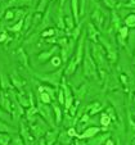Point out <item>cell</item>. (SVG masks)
Wrapping results in <instances>:
<instances>
[{
	"label": "cell",
	"mask_w": 135,
	"mask_h": 145,
	"mask_svg": "<svg viewBox=\"0 0 135 145\" xmlns=\"http://www.w3.org/2000/svg\"><path fill=\"white\" fill-rule=\"evenodd\" d=\"M83 71L88 78H93L95 81H99V74H98V67L91 57L90 49H89L88 41H85V53L83 58Z\"/></svg>",
	"instance_id": "1"
},
{
	"label": "cell",
	"mask_w": 135,
	"mask_h": 145,
	"mask_svg": "<svg viewBox=\"0 0 135 145\" xmlns=\"http://www.w3.org/2000/svg\"><path fill=\"white\" fill-rule=\"evenodd\" d=\"M63 68H59L58 71L50 72L47 74H36V78L40 80L41 82H45L48 85H52L54 88H59L61 86L62 78H63Z\"/></svg>",
	"instance_id": "2"
},
{
	"label": "cell",
	"mask_w": 135,
	"mask_h": 145,
	"mask_svg": "<svg viewBox=\"0 0 135 145\" xmlns=\"http://www.w3.org/2000/svg\"><path fill=\"white\" fill-rule=\"evenodd\" d=\"M39 108V114L45 120V122L50 126V129H57V123H55V118H54V112H53V108L50 107V104H45V103H39L37 104Z\"/></svg>",
	"instance_id": "3"
},
{
	"label": "cell",
	"mask_w": 135,
	"mask_h": 145,
	"mask_svg": "<svg viewBox=\"0 0 135 145\" xmlns=\"http://www.w3.org/2000/svg\"><path fill=\"white\" fill-rule=\"evenodd\" d=\"M59 88L63 90L64 93V109H66V112L69 109V107L72 105V103H73L75 100V95H73V91H72V89L69 88V85L66 82V80H64V77L62 78V82H61V86Z\"/></svg>",
	"instance_id": "4"
},
{
	"label": "cell",
	"mask_w": 135,
	"mask_h": 145,
	"mask_svg": "<svg viewBox=\"0 0 135 145\" xmlns=\"http://www.w3.org/2000/svg\"><path fill=\"white\" fill-rule=\"evenodd\" d=\"M61 50V48L58 46L57 44L55 45H53L52 48H50L49 50H43L40 54L37 55V63L39 64H44V63H47L48 60H50L54 55H57V53Z\"/></svg>",
	"instance_id": "5"
},
{
	"label": "cell",
	"mask_w": 135,
	"mask_h": 145,
	"mask_svg": "<svg viewBox=\"0 0 135 145\" xmlns=\"http://www.w3.org/2000/svg\"><path fill=\"white\" fill-rule=\"evenodd\" d=\"M19 127H21V130H19V135L22 136L25 144H36V142H37V140L35 139V136H33L32 132H31L30 126H26V123L23 122V121L19 123Z\"/></svg>",
	"instance_id": "6"
},
{
	"label": "cell",
	"mask_w": 135,
	"mask_h": 145,
	"mask_svg": "<svg viewBox=\"0 0 135 145\" xmlns=\"http://www.w3.org/2000/svg\"><path fill=\"white\" fill-rule=\"evenodd\" d=\"M91 22L95 25V27L98 28V30L102 31L103 25H104V22H106V16L100 8H96L95 10L91 13Z\"/></svg>",
	"instance_id": "7"
},
{
	"label": "cell",
	"mask_w": 135,
	"mask_h": 145,
	"mask_svg": "<svg viewBox=\"0 0 135 145\" xmlns=\"http://www.w3.org/2000/svg\"><path fill=\"white\" fill-rule=\"evenodd\" d=\"M84 53H85V36H84V33H81V37L79 39V44H77V48H76V53L73 54L77 66H80L83 63Z\"/></svg>",
	"instance_id": "8"
},
{
	"label": "cell",
	"mask_w": 135,
	"mask_h": 145,
	"mask_svg": "<svg viewBox=\"0 0 135 145\" xmlns=\"http://www.w3.org/2000/svg\"><path fill=\"white\" fill-rule=\"evenodd\" d=\"M86 33H88V37L91 42H98L99 41V36L102 35L100 31L95 27L93 22H89L88 26H86Z\"/></svg>",
	"instance_id": "9"
},
{
	"label": "cell",
	"mask_w": 135,
	"mask_h": 145,
	"mask_svg": "<svg viewBox=\"0 0 135 145\" xmlns=\"http://www.w3.org/2000/svg\"><path fill=\"white\" fill-rule=\"evenodd\" d=\"M102 130L103 129H100V127H98V126H89V127H86V129L84 130L83 134H77L76 137H77V139L88 140V139H90V137L95 136L96 134H99Z\"/></svg>",
	"instance_id": "10"
},
{
	"label": "cell",
	"mask_w": 135,
	"mask_h": 145,
	"mask_svg": "<svg viewBox=\"0 0 135 145\" xmlns=\"http://www.w3.org/2000/svg\"><path fill=\"white\" fill-rule=\"evenodd\" d=\"M0 107L3 108L7 113L12 114V100L4 90L0 91Z\"/></svg>",
	"instance_id": "11"
},
{
	"label": "cell",
	"mask_w": 135,
	"mask_h": 145,
	"mask_svg": "<svg viewBox=\"0 0 135 145\" xmlns=\"http://www.w3.org/2000/svg\"><path fill=\"white\" fill-rule=\"evenodd\" d=\"M120 27H121V18L117 14L116 9H111V22H109V28L113 30V32H119Z\"/></svg>",
	"instance_id": "12"
},
{
	"label": "cell",
	"mask_w": 135,
	"mask_h": 145,
	"mask_svg": "<svg viewBox=\"0 0 135 145\" xmlns=\"http://www.w3.org/2000/svg\"><path fill=\"white\" fill-rule=\"evenodd\" d=\"M103 108H104L103 103H100V101H93L91 104H89L88 107L85 108L84 112L88 113V114L91 117V116H95V114H98V113H100L103 110Z\"/></svg>",
	"instance_id": "13"
},
{
	"label": "cell",
	"mask_w": 135,
	"mask_h": 145,
	"mask_svg": "<svg viewBox=\"0 0 135 145\" xmlns=\"http://www.w3.org/2000/svg\"><path fill=\"white\" fill-rule=\"evenodd\" d=\"M112 135H111L109 131H106L104 134H100L98 135L96 134L95 136L90 137V139H88L86 141H88V144H91V145H96V144H104V141L108 139V137H111Z\"/></svg>",
	"instance_id": "14"
},
{
	"label": "cell",
	"mask_w": 135,
	"mask_h": 145,
	"mask_svg": "<svg viewBox=\"0 0 135 145\" xmlns=\"http://www.w3.org/2000/svg\"><path fill=\"white\" fill-rule=\"evenodd\" d=\"M10 82H12V85H13L14 89H17L18 91H22L23 90V86H25L26 82L23 81L21 77H19L18 73H16V71H13V73L10 74Z\"/></svg>",
	"instance_id": "15"
},
{
	"label": "cell",
	"mask_w": 135,
	"mask_h": 145,
	"mask_svg": "<svg viewBox=\"0 0 135 145\" xmlns=\"http://www.w3.org/2000/svg\"><path fill=\"white\" fill-rule=\"evenodd\" d=\"M0 88L4 91H7V90L9 91L13 88V85H12V82H10V77L3 71L0 72Z\"/></svg>",
	"instance_id": "16"
},
{
	"label": "cell",
	"mask_w": 135,
	"mask_h": 145,
	"mask_svg": "<svg viewBox=\"0 0 135 145\" xmlns=\"http://www.w3.org/2000/svg\"><path fill=\"white\" fill-rule=\"evenodd\" d=\"M64 25H66V35L68 36L69 33H71V31L75 28V26H76V22H75V18H73V14H72V12H69L68 14H66L64 16Z\"/></svg>",
	"instance_id": "17"
},
{
	"label": "cell",
	"mask_w": 135,
	"mask_h": 145,
	"mask_svg": "<svg viewBox=\"0 0 135 145\" xmlns=\"http://www.w3.org/2000/svg\"><path fill=\"white\" fill-rule=\"evenodd\" d=\"M127 130H129V137L130 140L135 139V121L132 118V114L127 107Z\"/></svg>",
	"instance_id": "18"
},
{
	"label": "cell",
	"mask_w": 135,
	"mask_h": 145,
	"mask_svg": "<svg viewBox=\"0 0 135 145\" xmlns=\"http://www.w3.org/2000/svg\"><path fill=\"white\" fill-rule=\"evenodd\" d=\"M58 134H59V130L57 129H52V130H48V132L45 134L44 139H45V142L48 145H52V144H55L57 142V139H58Z\"/></svg>",
	"instance_id": "19"
},
{
	"label": "cell",
	"mask_w": 135,
	"mask_h": 145,
	"mask_svg": "<svg viewBox=\"0 0 135 145\" xmlns=\"http://www.w3.org/2000/svg\"><path fill=\"white\" fill-rule=\"evenodd\" d=\"M77 63L76 60H75V57L72 55L71 58H69V60L67 62V66L64 67V71H63V74L64 76H72V74L76 72V68H77Z\"/></svg>",
	"instance_id": "20"
},
{
	"label": "cell",
	"mask_w": 135,
	"mask_h": 145,
	"mask_svg": "<svg viewBox=\"0 0 135 145\" xmlns=\"http://www.w3.org/2000/svg\"><path fill=\"white\" fill-rule=\"evenodd\" d=\"M17 59L23 67H26L27 69H30V62H28V57H27V53L23 50V48H18L17 50Z\"/></svg>",
	"instance_id": "21"
},
{
	"label": "cell",
	"mask_w": 135,
	"mask_h": 145,
	"mask_svg": "<svg viewBox=\"0 0 135 145\" xmlns=\"http://www.w3.org/2000/svg\"><path fill=\"white\" fill-rule=\"evenodd\" d=\"M31 4V0H8V3L5 4L7 8H22V7H27Z\"/></svg>",
	"instance_id": "22"
},
{
	"label": "cell",
	"mask_w": 135,
	"mask_h": 145,
	"mask_svg": "<svg viewBox=\"0 0 135 145\" xmlns=\"http://www.w3.org/2000/svg\"><path fill=\"white\" fill-rule=\"evenodd\" d=\"M73 137L69 136L68 132H67V130H63V131H61L59 134H58V139H57V142H59V144H72L73 142Z\"/></svg>",
	"instance_id": "23"
},
{
	"label": "cell",
	"mask_w": 135,
	"mask_h": 145,
	"mask_svg": "<svg viewBox=\"0 0 135 145\" xmlns=\"http://www.w3.org/2000/svg\"><path fill=\"white\" fill-rule=\"evenodd\" d=\"M52 108H53V112H54L55 123H57V126H58V125L62 123V118H63V113H62L61 105L57 104V103H52Z\"/></svg>",
	"instance_id": "24"
},
{
	"label": "cell",
	"mask_w": 135,
	"mask_h": 145,
	"mask_svg": "<svg viewBox=\"0 0 135 145\" xmlns=\"http://www.w3.org/2000/svg\"><path fill=\"white\" fill-rule=\"evenodd\" d=\"M71 9L72 14H73L75 22L76 25L80 22V8H79V0H71Z\"/></svg>",
	"instance_id": "25"
},
{
	"label": "cell",
	"mask_w": 135,
	"mask_h": 145,
	"mask_svg": "<svg viewBox=\"0 0 135 145\" xmlns=\"http://www.w3.org/2000/svg\"><path fill=\"white\" fill-rule=\"evenodd\" d=\"M81 33H83V22L80 21V22L75 26V28L71 31V33H69L68 36L71 39H73L75 41H77V40H79V37L81 36Z\"/></svg>",
	"instance_id": "26"
},
{
	"label": "cell",
	"mask_w": 135,
	"mask_h": 145,
	"mask_svg": "<svg viewBox=\"0 0 135 145\" xmlns=\"http://www.w3.org/2000/svg\"><path fill=\"white\" fill-rule=\"evenodd\" d=\"M17 99H18L19 104L22 105L23 108H28L30 107V101H28V95H26L25 91H18L17 93Z\"/></svg>",
	"instance_id": "27"
},
{
	"label": "cell",
	"mask_w": 135,
	"mask_h": 145,
	"mask_svg": "<svg viewBox=\"0 0 135 145\" xmlns=\"http://www.w3.org/2000/svg\"><path fill=\"white\" fill-rule=\"evenodd\" d=\"M86 93H88V85H86V84H83V85L79 86V88L76 89V91H75V99L83 100V99L85 98Z\"/></svg>",
	"instance_id": "28"
},
{
	"label": "cell",
	"mask_w": 135,
	"mask_h": 145,
	"mask_svg": "<svg viewBox=\"0 0 135 145\" xmlns=\"http://www.w3.org/2000/svg\"><path fill=\"white\" fill-rule=\"evenodd\" d=\"M99 125L103 126L104 129H108V127L112 125V120L109 118V116L106 112H100V118H99Z\"/></svg>",
	"instance_id": "29"
},
{
	"label": "cell",
	"mask_w": 135,
	"mask_h": 145,
	"mask_svg": "<svg viewBox=\"0 0 135 145\" xmlns=\"http://www.w3.org/2000/svg\"><path fill=\"white\" fill-rule=\"evenodd\" d=\"M23 23H25V18L19 19L18 22H16L13 26H10V27L8 28V31H10L12 33H19L23 30Z\"/></svg>",
	"instance_id": "30"
},
{
	"label": "cell",
	"mask_w": 135,
	"mask_h": 145,
	"mask_svg": "<svg viewBox=\"0 0 135 145\" xmlns=\"http://www.w3.org/2000/svg\"><path fill=\"white\" fill-rule=\"evenodd\" d=\"M39 90V100L41 101V103H45V104H52V98L50 95L47 93V91L41 90V89H37Z\"/></svg>",
	"instance_id": "31"
},
{
	"label": "cell",
	"mask_w": 135,
	"mask_h": 145,
	"mask_svg": "<svg viewBox=\"0 0 135 145\" xmlns=\"http://www.w3.org/2000/svg\"><path fill=\"white\" fill-rule=\"evenodd\" d=\"M124 23L126 27L129 28H135V13H130L125 17Z\"/></svg>",
	"instance_id": "32"
},
{
	"label": "cell",
	"mask_w": 135,
	"mask_h": 145,
	"mask_svg": "<svg viewBox=\"0 0 135 145\" xmlns=\"http://www.w3.org/2000/svg\"><path fill=\"white\" fill-rule=\"evenodd\" d=\"M39 114V108L37 105H32V107H28L26 108V112H25V116L27 120H30V118H32L33 116Z\"/></svg>",
	"instance_id": "33"
},
{
	"label": "cell",
	"mask_w": 135,
	"mask_h": 145,
	"mask_svg": "<svg viewBox=\"0 0 135 145\" xmlns=\"http://www.w3.org/2000/svg\"><path fill=\"white\" fill-rule=\"evenodd\" d=\"M106 113L109 116L112 122H117V113H116V109L113 105H108V107L106 108Z\"/></svg>",
	"instance_id": "34"
},
{
	"label": "cell",
	"mask_w": 135,
	"mask_h": 145,
	"mask_svg": "<svg viewBox=\"0 0 135 145\" xmlns=\"http://www.w3.org/2000/svg\"><path fill=\"white\" fill-rule=\"evenodd\" d=\"M49 1L50 0H40L37 4V7H36V12H39V13H44L45 10H47V8L49 7Z\"/></svg>",
	"instance_id": "35"
},
{
	"label": "cell",
	"mask_w": 135,
	"mask_h": 145,
	"mask_svg": "<svg viewBox=\"0 0 135 145\" xmlns=\"http://www.w3.org/2000/svg\"><path fill=\"white\" fill-rule=\"evenodd\" d=\"M14 14H16V9L8 8L4 13V21L5 22H10V21H14Z\"/></svg>",
	"instance_id": "36"
},
{
	"label": "cell",
	"mask_w": 135,
	"mask_h": 145,
	"mask_svg": "<svg viewBox=\"0 0 135 145\" xmlns=\"http://www.w3.org/2000/svg\"><path fill=\"white\" fill-rule=\"evenodd\" d=\"M12 137L8 135V132H0V145H8L10 144Z\"/></svg>",
	"instance_id": "37"
},
{
	"label": "cell",
	"mask_w": 135,
	"mask_h": 145,
	"mask_svg": "<svg viewBox=\"0 0 135 145\" xmlns=\"http://www.w3.org/2000/svg\"><path fill=\"white\" fill-rule=\"evenodd\" d=\"M32 25V14H27L25 17V23H23V30L22 31H28Z\"/></svg>",
	"instance_id": "38"
},
{
	"label": "cell",
	"mask_w": 135,
	"mask_h": 145,
	"mask_svg": "<svg viewBox=\"0 0 135 145\" xmlns=\"http://www.w3.org/2000/svg\"><path fill=\"white\" fill-rule=\"evenodd\" d=\"M55 32H57V28H47V30L41 31V37H52V36H55Z\"/></svg>",
	"instance_id": "39"
},
{
	"label": "cell",
	"mask_w": 135,
	"mask_h": 145,
	"mask_svg": "<svg viewBox=\"0 0 135 145\" xmlns=\"http://www.w3.org/2000/svg\"><path fill=\"white\" fill-rule=\"evenodd\" d=\"M129 30H130V28L126 27V26H121V27H120V30H119V32H117V35L121 36L122 39H125V40H126V39L129 37V32H130Z\"/></svg>",
	"instance_id": "40"
},
{
	"label": "cell",
	"mask_w": 135,
	"mask_h": 145,
	"mask_svg": "<svg viewBox=\"0 0 135 145\" xmlns=\"http://www.w3.org/2000/svg\"><path fill=\"white\" fill-rule=\"evenodd\" d=\"M0 132H16V130L0 120Z\"/></svg>",
	"instance_id": "41"
},
{
	"label": "cell",
	"mask_w": 135,
	"mask_h": 145,
	"mask_svg": "<svg viewBox=\"0 0 135 145\" xmlns=\"http://www.w3.org/2000/svg\"><path fill=\"white\" fill-rule=\"evenodd\" d=\"M57 99H58V104L64 107V93L61 88H58V91H57Z\"/></svg>",
	"instance_id": "42"
},
{
	"label": "cell",
	"mask_w": 135,
	"mask_h": 145,
	"mask_svg": "<svg viewBox=\"0 0 135 145\" xmlns=\"http://www.w3.org/2000/svg\"><path fill=\"white\" fill-rule=\"evenodd\" d=\"M50 62H52V66L55 67V68H59V67L63 64V62H62L61 57H58V55H54V57L50 59Z\"/></svg>",
	"instance_id": "43"
},
{
	"label": "cell",
	"mask_w": 135,
	"mask_h": 145,
	"mask_svg": "<svg viewBox=\"0 0 135 145\" xmlns=\"http://www.w3.org/2000/svg\"><path fill=\"white\" fill-rule=\"evenodd\" d=\"M103 3H104V5L107 7L108 9H116L117 8V0H103Z\"/></svg>",
	"instance_id": "44"
},
{
	"label": "cell",
	"mask_w": 135,
	"mask_h": 145,
	"mask_svg": "<svg viewBox=\"0 0 135 145\" xmlns=\"http://www.w3.org/2000/svg\"><path fill=\"white\" fill-rule=\"evenodd\" d=\"M10 142H13V144H18V145L25 144V141H23V139H22V136H21V135H17V136L12 137Z\"/></svg>",
	"instance_id": "45"
},
{
	"label": "cell",
	"mask_w": 135,
	"mask_h": 145,
	"mask_svg": "<svg viewBox=\"0 0 135 145\" xmlns=\"http://www.w3.org/2000/svg\"><path fill=\"white\" fill-rule=\"evenodd\" d=\"M10 40H12V37L8 35V33L1 32V35H0V42H9Z\"/></svg>",
	"instance_id": "46"
},
{
	"label": "cell",
	"mask_w": 135,
	"mask_h": 145,
	"mask_svg": "<svg viewBox=\"0 0 135 145\" xmlns=\"http://www.w3.org/2000/svg\"><path fill=\"white\" fill-rule=\"evenodd\" d=\"M121 7H124V8L135 9V0H129L127 3H125V4H121Z\"/></svg>",
	"instance_id": "47"
},
{
	"label": "cell",
	"mask_w": 135,
	"mask_h": 145,
	"mask_svg": "<svg viewBox=\"0 0 135 145\" xmlns=\"http://www.w3.org/2000/svg\"><path fill=\"white\" fill-rule=\"evenodd\" d=\"M115 144H116V141L112 139V136L108 137V139L104 141V145H115Z\"/></svg>",
	"instance_id": "48"
},
{
	"label": "cell",
	"mask_w": 135,
	"mask_h": 145,
	"mask_svg": "<svg viewBox=\"0 0 135 145\" xmlns=\"http://www.w3.org/2000/svg\"><path fill=\"white\" fill-rule=\"evenodd\" d=\"M66 1H67V0H59V8L63 9V7H64V4H66Z\"/></svg>",
	"instance_id": "49"
},
{
	"label": "cell",
	"mask_w": 135,
	"mask_h": 145,
	"mask_svg": "<svg viewBox=\"0 0 135 145\" xmlns=\"http://www.w3.org/2000/svg\"><path fill=\"white\" fill-rule=\"evenodd\" d=\"M134 13H135V9H134Z\"/></svg>",
	"instance_id": "50"
}]
</instances>
